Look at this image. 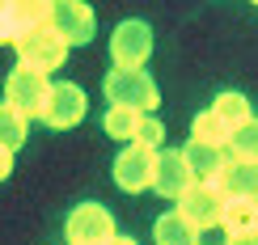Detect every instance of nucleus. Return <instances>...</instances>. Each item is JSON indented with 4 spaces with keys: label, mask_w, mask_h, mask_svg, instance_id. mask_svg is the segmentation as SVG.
<instances>
[{
    "label": "nucleus",
    "mask_w": 258,
    "mask_h": 245,
    "mask_svg": "<svg viewBox=\"0 0 258 245\" xmlns=\"http://www.w3.org/2000/svg\"><path fill=\"white\" fill-rule=\"evenodd\" d=\"M182 156H186V169H190V178L195 182H216L220 178V169H224V148L216 144H199V140H190L186 148H182Z\"/></svg>",
    "instance_id": "obj_12"
},
{
    "label": "nucleus",
    "mask_w": 258,
    "mask_h": 245,
    "mask_svg": "<svg viewBox=\"0 0 258 245\" xmlns=\"http://www.w3.org/2000/svg\"><path fill=\"white\" fill-rule=\"evenodd\" d=\"M224 156H229V161H258V119H250L245 127H237V131L229 135Z\"/></svg>",
    "instance_id": "obj_17"
},
{
    "label": "nucleus",
    "mask_w": 258,
    "mask_h": 245,
    "mask_svg": "<svg viewBox=\"0 0 258 245\" xmlns=\"http://www.w3.org/2000/svg\"><path fill=\"white\" fill-rule=\"evenodd\" d=\"M229 127H224L212 110H203V114H195V123H190V140H199V144H216V148H224L229 144Z\"/></svg>",
    "instance_id": "obj_18"
},
{
    "label": "nucleus",
    "mask_w": 258,
    "mask_h": 245,
    "mask_svg": "<svg viewBox=\"0 0 258 245\" xmlns=\"http://www.w3.org/2000/svg\"><path fill=\"white\" fill-rule=\"evenodd\" d=\"M85 110H89V98H85L81 85L72 80H51V93L47 102H42V114L38 119L47 127H55V131H68V127H77L85 119Z\"/></svg>",
    "instance_id": "obj_5"
},
{
    "label": "nucleus",
    "mask_w": 258,
    "mask_h": 245,
    "mask_svg": "<svg viewBox=\"0 0 258 245\" xmlns=\"http://www.w3.org/2000/svg\"><path fill=\"white\" fill-rule=\"evenodd\" d=\"M216 186L224 199H258V161H224Z\"/></svg>",
    "instance_id": "obj_11"
},
{
    "label": "nucleus",
    "mask_w": 258,
    "mask_h": 245,
    "mask_svg": "<svg viewBox=\"0 0 258 245\" xmlns=\"http://www.w3.org/2000/svg\"><path fill=\"white\" fill-rule=\"evenodd\" d=\"M195 182L186 169V156H182V148H161L157 152V165H153V190L161 199H178L186 195V186Z\"/></svg>",
    "instance_id": "obj_9"
},
{
    "label": "nucleus",
    "mask_w": 258,
    "mask_h": 245,
    "mask_svg": "<svg viewBox=\"0 0 258 245\" xmlns=\"http://www.w3.org/2000/svg\"><path fill=\"white\" fill-rule=\"evenodd\" d=\"M220 228L229 237H245V232H258V199H229L224 203V220Z\"/></svg>",
    "instance_id": "obj_13"
},
{
    "label": "nucleus",
    "mask_w": 258,
    "mask_h": 245,
    "mask_svg": "<svg viewBox=\"0 0 258 245\" xmlns=\"http://www.w3.org/2000/svg\"><path fill=\"white\" fill-rule=\"evenodd\" d=\"M153 237L157 245H199V232L182 220V211L178 207H169L165 216H157V224H153Z\"/></svg>",
    "instance_id": "obj_14"
},
{
    "label": "nucleus",
    "mask_w": 258,
    "mask_h": 245,
    "mask_svg": "<svg viewBox=\"0 0 258 245\" xmlns=\"http://www.w3.org/2000/svg\"><path fill=\"white\" fill-rule=\"evenodd\" d=\"M13 9V26L17 34H30V30L51 26V5H9Z\"/></svg>",
    "instance_id": "obj_20"
},
{
    "label": "nucleus",
    "mask_w": 258,
    "mask_h": 245,
    "mask_svg": "<svg viewBox=\"0 0 258 245\" xmlns=\"http://www.w3.org/2000/svg\"><path fill=\"white\" fill-rule=\"evenodd\" d=\"M229 245H258V232H245V237H229Z\"/></svg>",
    "instance_id": "obj_24"
},
{
    "label": "nucleus",
    "mask_w": 258,
    "mask_h": 245,
    "mask_svg": "<svg viewBox=\"0 0 258 245\" xmlns=\"http://www.w3.org/2000/svg\"><path fill=\"white\" fill-rule=\"evenodd\" d=\"M47 93H51V76L26 68V63H17V68L9 72V80H5V106H13L21 119H38Z\"/></svg>",
    "instance_id": "obj_3"
},
{
    "label": "nucleus",
    "mask_w": 258,
    "mask_h": 245,
    "mask_svg": "<svg viewBox=\"0 0 258 245\" xmlns=\"http://www.w3.org/2000/svg\"><path fill=\"white\" fill-rule=\"evenodd\" d=\"M140 119H144V114H140V110H123V106H110V110H106V119H102V127H106V135H110V140L136 144Z\"/></svg>",
    "instance_id": "obj_16"
},
{
    "label": "nucleus",
    "mask_w": 258,
    "mask_h": 245,
    "mask_svg": "<svg viewBox=\"0 0 258 245\" xmlns=\"http://www.w3.org/2000/svg\"><path fill=\"white\" fill-rule=\"evenodd\" d=\"M0 42H17V26H13V9L0 5Z\"/></svg>",
    "instance_id": "obj_22"
},
{
    "label": "nucleus",
    "mask_w": 258,
    "mask_h": 245,
    "mask_svg": "<svg viewBox=\"0 0 258 245\" xmlns=\"http://www.w3.org/2000/svg\"><path fill=\"white\" fill-rule=\"evenodd\" d=\"M153 165H157V152L140 144H127L119 156H114V182L127 195H140V190H153Z\"/></svg>",
    "instance_id": "obj_8"
},
{
    "label": "nucleus",
    "mask_w": 258,
    "mask_h": 245,
    "mask_svg": "<svg viewBox=\"0 0 258 245\" xmlns=\"http://www.w3.org/2000/svg\"><path fill=\"white\" fill-rule=\"evenodd\" d=\"M72 245H110L119 232H114V216L106 211L102 203H77L63 224Z\"/></svg>",
    "instance_id": "obj_7"
},
{
    "label": "nucleus",
    "mask_w": 258,
    "mask_h": 245,
    "mask_svg": "<svg viewBox=\"0 0 258 245\" xmlns=\"http://www.w3.org/2000/svg\"><path fill=\"white\" fill-rule=\"evenodd\" d=\"M110 245H136V241H132V237H114Z\"/></svg>",
    "instance_id": "obj_25"
},
{
    "label": "nucleus",
    "mask_w": 258,
    "mask_h": 245,
    "mask_svg": "<svg viewBox=\"0 0 258 245\" xmlns=\"http://www.w3.org/2000/svg\"><path fill=\"white\" fill-rule=\"evenodd\" d=\"M212 114L229 127V131H237V127H245L254 119V110H250V102L241 98V93H220L216 102H212Z\"/></svg>",
    "instance_id": "obj_15"
},
{
    "label": "nucleus",
    "mask_w": 258,
    "mask_h": 245,
    "mask_svg": "<svg viewBox=\"0 0 258 245\" xmlns=\"http://www.w3.org/2000/svg\"><path fill=\"white\" fill-rule=\"evenodd\" d=\"M17 63H26V68H34V72H59L63 68V59H68V42H63L51 26H42V30H30V34H17Z\"/></svg>",
    "instance_id": "obj_2"
},
{
    "label": "nucleus",
    "mask_w": 258,
    "mask_h": 245,
    "mask_svg": "<svg viewBox=\"0 0 258 245\" xmlns=\"http://www.w3.org/2000/svg\"><path fill=\"white\" fill-rule=\"evenodd\" d=\"M9 174H13V152H9V148L0 144V182H5Z\"/></svg>",
    "instance_id": "obj_23"
},
{
    "label": "nucleus",
    "mask_w": 258,
    "mask_h": 245,
    "mask_svg": "<svg viewBox=\"0 0 258 245\" xmlns=\"http://www.w3.org/2000/svg\"><path fill=\"white\" fill-rule=\"evenodd\" d=\"M224 203H229V199L220 195L216 182H190L186 195L178 199V211H182V220H186L195 232H208V228H220Z\"/></svg>",
    "instance_id": "obj_4"
},
{
    "label": "nucleus",
    "mask_w": 258,
    "mask_h": 245,
    "mask_svg": "<svg viewBox=\"0 0 258 245\" xmlns=\"http://www.w3.org/2000/svg\"><path fill=\"white\" fill-rule=\"evenodd\" d=\"M26 131H30V119H21V114L13 110V106L0 102V144L13 152V148L26 144Z\"/></svg>",
    "instance_id": "obj_19"
},
{
    "label": "nucleus",
    "mask_w": 258,
    "mask_h": 245,
    "mask_svg": "<svg viewBox=\"0 0 258 245\" xmlns=\"http://www.w3.org/2000/svg\"><path fill=\"white\" fill-rule=\"evenodd\" d=\"M106 102L123 106V110H140V114H153L157 110V85L144 68H114L106 72Z\"/></svg>",
    "instance_id": "obj_1"
},
{
    "label": "nucleus",
    "mask_w": 258,
    "mask_h": 245,
    "mask_svg": "<svg viewBox=\"0 0 258 245\" xmlns=\"http://www.w3.org/2000/svg\"><path fill=\"white\" fill-rule=\"evenodd\" d=\"M136 144H140V148H148V152H161V148H165V127L157 123V114H144V119H140Z\"/></svg>",
    "instance_id": "obj_21"
},
{
    "label": "nucleus",
    "mask_w": 258,
    "mask_h": 245,
    "mask_svg": "<svg viewBox=\"0 0 258 245\" xmlns=\"http://www.w3.org/2000/svg\"><path fill=\"white\" fill-rule=\"evenodd\" d=\"M51 30H55L68 47H81V42L93 38V9L89 5H77V0H68V5H51Z\"/></svg>",
    "instance_id": "obj_10"
},
{
    "label": "nucleus",
    "mask_w": 258,
    "mask_h": 245,
    "mask_svg": "<svg viewBox=\"0 0 258 245\" xmlns=\"http://www.w3.org/2000/svg\"><path fill=\"white\" fill-rule=\"evenodd\" d=\"M148 55H153V30H148V21H119L110 34V59L114 68H144Z\"/></svg>",
    "instance_id": "obj_6"
}]
</instances>
